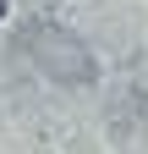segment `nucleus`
<instances>
[{"mask_svg": "<svg viewBox=\"0 0 148 154\" xmlns=\"http://www.w3.org/2000/svg\"><path fill=\"white\" fill-rule=\"evenodd\" d=\"M22 44L33 55V66H39L44 77H55V83H71V88H82V83H93V55H88V44L77 33H66L61 22H28L22 33Z\"/></svg>", "mask_w": 148, "mask_h": 154, "instance_id": "nucleus-1", "label": "nucleus"}, {"mask_svg": "<svg viewBox=\"0 0 148 154\" xmlns=\"http://www.w3.org/2000/svg\"><path fill=\"white\" fill-rule=\"evenodd\" d=\"M0 17H6V0H0Z\"/></svg>", "mask_w": 148, "mask_h": 154, "instance_id": "nucleus-2", "label": "nucleus"}]
</instances>
